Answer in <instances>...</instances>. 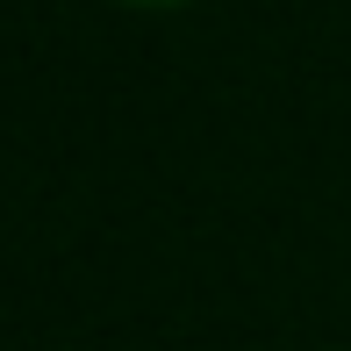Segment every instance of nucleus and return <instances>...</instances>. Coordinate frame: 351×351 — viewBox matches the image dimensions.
Returning <instances> with one entry per match:
<instances>
[{
    "label": "nucleus",
    "mask_w": 351,
    "mask_h": 351,
    "mask_svg": "<svg viewBox=\"0 0 351 351\" xmlns=\"http://www.w3.org/2000/svg\"><path fill=\"white\" fill-rule=\"evenodd\" d=\"M130 8H172V0H130Z\"/></svg>",
    "instance_id": "obj_1"
}]
</instances>
